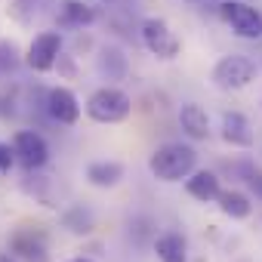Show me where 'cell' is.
<instances>
[{"instance_id":"cell-17","label":"cell","mask_w":262,"mask_h":262,"mask_svg":"<svg viewBox=\"0 0 262 262\" xmlns=\"http://www.w3.org/2000/svg\"><path fill=\"white\" fill-rule=\"evenodd\" d=\"M99 71L108 74V77H114V80H120V77L126 74V59L120 56V50L105 47V50L99 53Z\"/></svg>"},{"instance_id":"cell-4","label":"cell","mask_w":262,"mask_h":262,"mask_svg":"<svg viewBox=\"0 0 262 262\" xmlns=\"http://www.w3.org/2000/svg\"><path fill=\"white\" fill-rule=\"evenodd\" d=\"M222 19L231 25V31L244 40H262V13L256 7H247L241 0L222 4Z\"/></svg>"},{"instance_id":"cell-3","label":"cell","mask_w":262,"mask_h":262,"mask_svg":"<svg viewBox=\"0 0 262 262\" xmlns=\"http://www.w3.org/2000/svg\"><path fill=\"white\" fill-rule=\"evenodd\" d=\"M256 80V65L247 56H225L213 68V83L219 90H244Z\"/></svg>"},{"instance_id":"cell-21","label":"cell","mask_w":262,"mask_h":262,"mask_svg":"<svg viewBox=\"0 0 262 262\" xmlns=\"http://www.w3.org/2000/svg\"><path fill=\"white\" fill-rule=\"evenodd\" d=\"M68 262H93V259H86V256H77V259H68Z\"/></svg>"},{"instance_id":"cell-9","label":"cell","mask_w":262,"mask_h":262,"mask_svg":"<svg viewBox=\"0 0 262 262\" xmlns=\"http://www.w3.org/2000/svg\"><path fill=\"white\" fill-rule=\"evenodd\" d=\"M222 139L234 148H250L253 145V129L250 120L241 111H225L222 114Z\"/></svg>"},{"instance_id":"cell-13","label":"cell","mask_w":262,"mask_h":262,"mask_svg":"<svg viewBox=\"0 0 262 262\" xmlns=\"http://www.w3.org/2000/svg\"><path fill=\"white\" fill-rule=\"evenodd\" d=\"M93 19H96V13L86 4H80V0H62L59 4V25H65V28H83Z\"/></svg>"},{"instance_id":"cell-18","label":"cell","mask_w":262,"mask_h":262,"mask_svg":"<svg viewBox=\"0 0 262 262\" xmlns=\"http://www.w3.org/2000/svg\"><path fill=\"white\" fill-rule=\"evenodd\" d=\"M19 65V53L13 43H0V71H13Z\"/></svg>"},{"instance_id":"cell-19","label":"cell","mask_w":262,"mask_h":262,"mask_svg":"<svg viewBox=\"0 0 262 262\" xmlns=\"http://www.w3.org/2000/svg\"><path fill=\"white\" fill-rule=\"evenodd\" d=\"M16 164V148L0 142V173H10V167Z\"/></svg>"},{"instance_id":"cell-5","label":"cell","mask_w":262,"mask_h":262,"mask_svg":"<svg viewBox=\"0 0 262 262\" xmlns=\"http://www.w3.org/2000/svg\"><path fill=\"white\" fill-rule=\"evenodd\" d=\"M142 43L158 59H176L179 56V40L164 19H145L142 22Z\"/></svg>"},{"instance_id":"cell-12","label":"cell","mask_w":262,"mask_h":262,"mask_svg":"<svg viewBox=\"0 0 262 262\" xmlns=\"http://www.w3.org/2000/svg\"><path fill=\"white\" fill-rule=\"evenodd\" d=\"M86 179L96 188H114L123 179V167L117 161H96V164L86 167Z\"/></svg>"},{"instance_id":"cell-10","label":"cell","mask_w":262,"mask_h":262,"mask_svg":"<svg viewBox=\"0 0 262 262\" xmlns=\"http://www.w3.org/2000/svg\"><path fill=\"white\" fill-rule=\"evenodd\" d=\"M179 126L188 139H207L210 136V117L198 102H185L179 108Z\"/></svg>"},{"instance_id":"cell-8","label":"cell","mask_w":262,"mask_h":262,"mask_svg":"<svg viewBox=\"0 0 262 262\" xmlns=\"http://www.w3.org/2000/svg\"><path fill=\"white\" fill-rule=\"evenodd\" d=\"M47 108H50V117L53 120H59V123H77V117H80V102H77V96L71 93V90H65V86H56V90H50V96H47Z\"/></svg>"},{"instance_id":"cell-2","label":"cell","mask_w":262,"mask_h":262,"mask_svg":"<svg viewBox=\"0 0 262 262\" xmlns=\"http://www.w3.org/2000/svg\"><path fill=\"white\" fill-rule=\"evenodd\" d=\"M129 111H133V102L117 86H102L86 99V114L96 123H120L129 117Z\"/></svg>"},{"instance_id":"cell-16","label":"cell","mask_w":262,"mask_h":262,"mask_svg":"<svg viewBox=\"0 0 262 262\" xmlns=\"http://www.w3.org/2000/svg\"><path fill=\"white\" fill-rule=\"evenodd\" d=\"M13 253L22 256V259H28V262H47V247H43V241L34 237V234H28V231H19V234L13 237Z\"/></svg>"},{"instance_id":"cell-1","label":"cell","mask_w":262,"mask_h":262,"mask_svg":"<svg viewBox=\"0 0 262 262\" xmlns=\"http://www.w3.org/2000/svg\"><path fill=\"white\" fill-rule=\"evenodd\" d=\"M148 170L161 182H182L198 170V151L191 145H179V142L161 145V148L151 151Z\"/></svg>"},{"instance_id":"cell-20","label":"cell","mask_w":262,"mask_h":262,"mask_svg":"<svg viewBox=\"0 0 262 262\" xmlns=\"http://www.w3.org/2000/svg\"><path fill=\"white\" fill-rule=\"evenodd\" d=\"M247 182H250V188L256 191V198H262V170H250V173H247Z\"/></svg>"},{"instance_id":"cell-11","label":"cell","mask_w":262,"mask_h":262,"mask_svg":"<svg viewBox=\"0 0 262 262\" xmlns=\"http://www.w3.org/2000/svg\"><path fill=\"white\" fill-rule=\"evenodd\" d=\"M185 191L194 198V201H201V204H210V201H216L219 198V176L216 173H210V170H194L188 179H185Z\"/></svg>"},{"instance_id":"cell-14","label":"cell","mask_w":262,"mask_h":262,"mask_svg":"<svg viewBox=\"0 0 262 262\" xmlns=\"http://www.w3.org/2000/svg\"><path fill=\"white\" fill-rule=\"evenodd\" d=\"M219 210L225 213V216H231V219H247L250 213H253V204H250V198L244 194V191H237V188H228V191H219Z\"/></svg>"},{"instance_id":"cell-6","label":"cell","mask_w":262,"mask_h":262,"mask_svg":"<svg viewBox=\"0 0 262 262\" xmlns=\"http://www.w3.org/2000/svg\"><path fill=\"white\" fill-rule=\"evenodd\" d=\"M13 148H16V161L25 170H40L50 161V145L43 142L40 133H34V129H22V133H16Z\"/></svg>"},{"instance_id":"cell-15","label":"cell","mask_w":262,"mask_h":262,"mask_svg":"<svg viewBox=\"0 0 262 262\" xmlns=\"http://www.w3.org/2000/svg\"><path fill=\"white\" fill-rule=\"evenodd\" d=\"M155 253L161 262H188V247L179 234H161L155 241Z\"/></svg>"},{"instance_id":"cell-7","label":"cell","mask_w":262,"mask_h":262,"mask_svg":"<svg viewBox=\"0 0 262 262\" xmlns=\"http://www.w3.org/2000/svg\"><path fill=\"white\" fill-rule=\"evenodd\" d=\"M59 56H62V34H59V31H43V34H37V37L31 40L25 62H28L34 71H50V68L59 62Z\"/></svg>"}]
</instances>
